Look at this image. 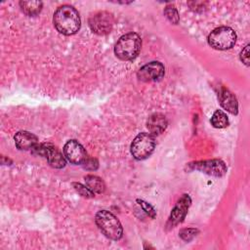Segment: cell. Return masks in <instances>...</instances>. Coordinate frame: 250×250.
I'll use <instances>...</instances> for the list:
<instances>
[{"mask_svg":"<svg viewBox=\"0 0 250 250\" xmlns=\"http://www.w3.org/2000/svg\"><path fill=\"white\" fill-rule=\"evenodd\" d=\"M53 22L56 29L64 35L75 34L80 28V17L75 8L69 5L59 7L54 13Z\"/></svg>","mask_w":250,"mask_h":250,"instance_id":"cell-1","label":"cell"},{"mask_svg":"<svg viewBox=\"0 0 250 250\" xmlns=\"http://www.w3.org/2000/svg\"><path fill=\"white\" fill-rule=\"evenodd\" d=\"M141 46V37L135 32H129L118 39L114 46V54L122 61H131L138 56Z\"/></svg>","mask_w":250,"mask_h":250,"instance_id":"cell-2","label":"cell"},{"mask_svg":"<svg viewBox=\"0 0 250 250\" xmlns=\"http://www.w3.org/2000/svg\"><path fill=\"white\" fill-rule=\"evenodd\" d=\"M95 221L101 231L108 238L118 240L122 237L123 229L118 219L107 210H101L95 216Z\"/></svg>","mask_w":250,"mask_h":250,"instance_id":"cell-3","label":"cell"},{"mask_svg":"<svg viewBox=\"0 0 250 250\" xmlns=\"http://www.w3.org/2000/svg\"><path fill=\"white\" fill-rule=\"evenodd\" d=\"M209 45L216 50H228L233 47L236 41L234 30L229 26H220L215 28L208 35Z\"/></svg>","mask_w":250,"mask_h":250,"instance_id":"cell-4","label":"cell"},{"mask_svg":"<svg viewBox=\"0 0 250 250\" xmlns=\"http://www.w3.org/2000/svg\"><path fill=\"white\" fill-rule=\"evenodd\" d=\"M155 147V140L150 133L139 134L131 144V153L134 158L143 160L147 158Z\"/></svg>","mask_w":250,"mask_h":250,"instance_id":"cell-5","label":"cell"},{"mask_svg":"<svg viewBox=\"0 0 250 250\" xmlns=\"http://www.w3.org/2000/svg\"><path fill=\"white\" fill-rule=\"evenodd\" d=\"M32 149L35 150L37 154L44 156L49 164L57 169H61L65 166V159L62 153L51 144H41L36 145Z\"/></svg>","mask_w":250,"mask_h":250,"instance_id":"cell-6","label":"cell"},{"mask_svg":"<svg viewBox=\"0 0 250 250\" xmlns=\"http://www.w3.org/2000/svg\"><path fill=\"white\" fill-rule=\"evenodd\" d=\"M191 170H197L214 177H222L227 172L226 164L220 159H209L201 160L188 164Z\"/></svg>","mask_w":250,"mask_h":250,"instance_id":"cell-7","label":"cell"},{"mask_svg":"<svg viewBox=\"0 0 250 250\" xmlns=\"http://www.w3.org/2000/svg\"><path fill=\"white\" fill-rule=\"evenodd\" d=\"M113 24L111 14L107 12H99L93 15L89 20V25L93 32L99 35H104L110 32Z\"/></svg>","mask_w":250,"mask_h":250,"instance_id":"cell-8","label":"cell"},{"mask_svg":"<svg viewBox=\"0 0 250 250\" xmlns=\"http://www.w3.org/2000/svg\"><path fill=\"white\" fill-rule=\"evenodd\" d=\"M164 72H165V68L161 62H150L139 69L137 76L141 81L151 82V81H156L162 78L164 75Z\"/></svg>","mask_w":250,"mask_h":250,"instance_id":"cell-9","label":"cell"},{"mask_svg":"<svg viewBox=\"0 0 250 250\" xmlns=\"http://www.w3.org/2000/svg\"><path fill=\"white\" fill-rule=\"evenodd\" d=\"M63 155L72 164H82L88 158L82 145L75 140H70L64 145Z\"/></svg>","mask_w":250,"mask_h":250,"instance_id":"cell-10","label":"cell"},{"mask_svg":"<svg viewBox=\"0 0 250 250\" xmlns=\"http://www.w3.org/2000/svg\"><path fill=\"white\" fill-rule=\"evenodd\" d=\"M190 202H191V200H190V197L188 194L182 195V197L179 199L176 206L174 207V209L171 212V215H170L168 223H167L168 227H174L184 221V219L188 213V210L190 206Z\"/></svg>","mask_w":250,"mask_h":250,"instance_id":"cell-11","label":"cell"},{"mask_svg":"<svg viewBox=\"0 0 250 250\" xmlns=\"http://www.w3.org/2000/svg\"><path fill=\"white\" fill-rule=\"evenodd\" d=\"M218 98L222 107H224L227 111H229L231 114H237L238 104H237L236 98L233 96V94L230 91L222 87L219 91Z\"/></svg>","mask_w":250,"mask_h":250,"instance_id":"cell-12","label":"cell"},{"mask_svg":"<svg viewBox=\"0 0 250 250\" xmlns=\"http://www.w3.org/2000/svg\"><path fill=\"white\" fill-rule=\"evenodd\" d=\"M15 144L16 146L19 149L21 150H27V149H32L36 145H37V137L27 131H20L18 132L15 137Z\"/></svg>","mask_w":250,"mask_h":250,"instance_id":"cell-13","label":"cell"},{"mask_svg":"<svg viewBox=\"0 0 250 250\" xmlns=\"http://www.w3.org/2000/svg\"><path fill=\"white\" fill-rule=\"evenodd\" d=\"M168 121L165 115L161 113H153L146 121V127L151 135L161 134L167 127Z\"/></svg>","mask_w":250,"mask_h":250,"instance_id":"cell-14","label":"cell"},{"mask_svg":"<svg viewBox=\"0 0 250 250\" xmlns=\"http://www.w3.org/2000/svg\"><path fill=\"white\" fill-rule=\"evenodd\" d=\"M86 186L94 192V193H103L105 189V186L104 181L94 175H88L85 177Z\"/></svg>","mask_w":250,"mask_h":250,"instance_id":"cell-15","label":"cell"},{"mask_svg":"<svg viewBox=\"0 0 250 250\" xmlns=\"http://www.w3.org/2000/svg\"><path fill=\"white\" fill-rule=\"evenodd\" d=\"M20 6L21 11L27 16H36L42 9L41 1H21Z\"/></svg>","mask_w":250,"mask_h":250,"instance_id":"cell-16","label":"cell"},{"mask_svg":"<svg viewBox=\"0 0 250 250\" xmlns=\"http://www.w3.org/2000/svg\"><path fill=\"white\" fill-rule=\"evenodd\" d=\"M211 124L215 128H225L229 125V118L222 110H216L211 117Z\"/></svg>","mask_w":250,"mask_h":250,"instance_id":"cell-17","label":"cell"},{"mask_svg":"<svg viewBox=\"0 0 250 250\" xmlns=\"http://www.w3.org/2000/svg\"><path fill=\"white\" fill-rule=\"evenodd\" d=\"M164 15L166 16V18L174 24H177L179 22V14L178 11L176 10V8L172 5H168L166 6V8L164 9Z\"/></svg>","mask_w":250,"mask_h":250,"instance_id":"cell-18","label":"cell"},{"mask_svg":"<svg viewBox=\"0 0 250 250\" xmlns=\"http://www.w3.org/2000/svg\"><path fill=\"white\" fill-rule=\"evenodd\" d=\"M74 189L83 197L86 198H92L94 196V192L87 187V186H83L79 183H73L72 184Z\"/></svg>","mask_w":250,"mask_h":250,"instance_id":"cell-19","label":"cell"},{"mask_svg":"<svg viewBox=\"0 0 250 250\" xmlns=\"http://www.w3.org/2000/svg\"><path fill=\"white\" fill-rule=\"evenodd\" d=\"M137 201L139 202V204L141 205V207L143 208V210H144L149 217L155 218L156 212H155L154 208H153L150 204H148L147 202H146V201H144V200H140V199H138Z\"/></svg>","mask_w":250,"mask_h":250,"instance_id":"cell-20","label":"cell"},{"mask_svg":"<svg viewBox=\"0 0 250 250\" xmlns=\"http://www.w3.org/2000/svg\"><path fill=\"white\" fill-rule=\"evenodd\" d=\"M197 232L196 229H183L181 232H180V235L183 239L185 240H190L194 235H196L195 233Z\"/></svg>","mask_w":250,"mask_h":250,"instance_id":"cell-21","label":"cell"},{"mask_svg":"<svg viewBox=\"0 0 250 250\" xmlns=\"http://www.w3.org/2000/svg\"><path fill=\"white\" fill-rule=\"evenodd\" d=\"M240 60L246 65H249V45H246L245 48L240 53Z\"/></svg>","mask_w":250,"mask_h":250,"instance_id":"cell-22","label":"cell"},{"mask_svg":"<svg viewBox=\"0 0 250 250\" xmlns=\"http://www.w3.org/2000/svg\"><path fill=\"white\" fill-rule=\"evenodd\" d=\"M84 168L86 169H91V170H96L98 168V162L95 159H89L87 158L84 162H83Z\"/></svg>","mask_w":250,"mask_h":250,"instance_id":"cell-23","label":"cell"}]
</instances>
